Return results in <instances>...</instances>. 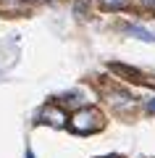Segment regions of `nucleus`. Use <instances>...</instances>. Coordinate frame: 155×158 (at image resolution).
<instances>
[{"mask_svg": "<svg viewBox=\"0 0 155 158\" xmlns=\"http://www.w3.org/2000/svg\"><path fill=\"white\" fill-rule=\"evenodd\" d=\"M68 127H71L74 135H95V132H100L105 127V118H103V113H100L97 108L84 106V108H79V111L71 113Z\"/></svg>", "mask_w": 155, "mask_h": 158, "instance_id": "1", "label": "nucleus"}, {"mask_svg": "<svg viewBox=\"0 0 155 158\" xmlns=\"http://www.w3.org/2000/svg\"><path fill=\"white\" fill-rule=\"evenodd\" d=\"M37 121L39 124H50V127H55V129H63V127L68 124V116H66V111H63L58 103H47V106L39 111Z\"/></svg>", "mask_w": 155, "mask_h": 158, "instance_id": "2", "label": "nucleus"}, {"mask_svg": "<svg viewBox=\"0 0 155 158\" xmlns=\"http://www.w3.org/2000/svg\"><path fill=\"white\" fill-rule=\"evenodd\" d=\"M124 32H129L132 37L142 40V42H155V34H150L145 27H139V24H124Z\"/></svg>", "mask_w": 155, "mask_h": 158, "instance_id": "3", "label": "nucleus"}, {"mask_svg": "<svg viewBox=\"0 0 155 158\" xmlns=\"http://www.w3.org/2000/svg\"><path fill=\"white\" fill-rule=\"evenodd\" d=\"M113 71L118 74H126V79H134V82H142V74L137 71V69H129V66H121V63H111Z\"/></svg>", "mask_w": 155, "mask_h": 158, "instance_id": "4", "label": "nucleus"}, {"mask_svg": "<svg viewBox=\"0 0 155 158\" xmlns=\"http://www.w3.org/2000/svg\"><path fill=\"white\" fill-rule=\"evenodd\" d=\"M105 8H113V11H118V8H126L129 6V0H100Z\"/></svg>", "mask_w": 155, "mask_h": 158, "instance_id": "5", "label": "nucleus"}, {"mask_svg": "<svg viewBox=\"0 0 155 158\" xmlns=\"http://www.w3.org/2000/svg\"><path fill=\"white\" fill-rule=\"evenodd\" d=\"M139 8H145V11L155 13V0H139Z\"/></svg>", "mask_w": 155, "mask_h": 158, "instance_id": "6", "label": "nucleus"}, {"mask_svg": "<svg viewBox=\"0 0 155 158\" xmlns=\"http://www.w3.org/2000/svg\"><path fill=\"white\" fill-rule=\"evenodd\" d=\"M147 108H150V111H155V98H150V103H147Z\"/></svg>", "mask_w": 155, "mask_h": 158, "instance_id": "7", "label": "nucleus"}, {"mask_svg": "<svg viewBox=\"0 0 155 158\" xmlns=\"http://www.w3.org/2000/svg\"><path fill=\"white\" fill-rule=\"evenodd\" d=\"M29 3H37V0H29Z\"/></svg>", "mask_w": 155, "mask_h": 158, "instance_id": "8", "label": "nucleus"}]
</instances>
